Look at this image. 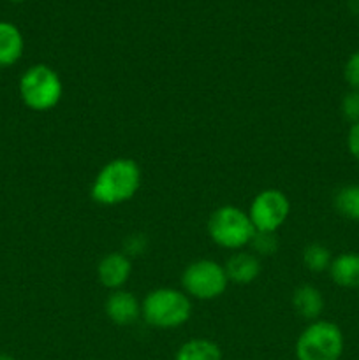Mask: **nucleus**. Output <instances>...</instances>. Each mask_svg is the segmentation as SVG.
<instances>
[{"label": "nucleus", "instance_id": "obj_1", "mask_svg": "<svg viewBox=\"0 0 359 360\" xmlns=\"http://www.w3.org/2000/svg\"><path fill=\"white\" fill-rule=\"evenodd\" d=\"M141 169L132 158H115L99 171L92 183V199L102 206H118L137 193Z\"/></svg>", "mask_w": 359, "mask_h": 360}, {"label": "nucleus", "instance_id": "obj_2", "mask_svg": "<svg viewBox=\"0 0 359 360\" xmlns=\"http://www.w3.org/2000/svg\"><path fill=\"white\" fill-rule=\"evenodd\" d=\"M192 302L178 288H155L141 302V316L158 329H176L189 322Z\"/></svg>", "mask_w": 359, "mask_h": 360}, {"label": "nucleus", "instance_id": "obj_3", "mask_svg": "<svg viewBox=\"0 0 359 360\" xmlns=\"http://www.w3.org/2000/svg\"><path fill=\"white\" fill-rule=\"evenodd\" d=\"M20 97L23 104L32 111L44 112L56 108L62 98L63 86L62 79L46 63H35L28 67L20 77Z\"/></svg>", "mask_w": 359, "mask_h": 360}, {"label": "nucleus", "instance_id": "obj_4", "mask_svg": "<svg viewBox=\"0 0 359 360\" xmlns=\"http://www.w3.org/2000/svg\"><path fill=\"white\" fill-rule=\"evenodd\" d=\"M344 333L329 320L310 323L296 341L298 360H340L344 354Z\"/></svg>", "mask_w": 359, "mask_h": 360}, {"label": "nucleus", "instance_id": "obj_5", "mask_svg": "<svg viewBox=\"0 0 359 360\" xmlns=\"http://www.w3.org/2000/svg\"><path fill=\"white\" fill-rule=\"evenodd\" d=\"M208 234L225 250H241L252 243L256 229L248 213L238 206H222L208 220Z\"/></svg>", "mask_w": 359, "mask_h": 360}, {"label": "nucleus", "instance_id": "obj_6", "mask_svg": "<svg viewBox=\"0 0 359 360\" xmlns=\"http://www.w3.org/2000/svg\"><path fill=\"white\" fill-rule=\"evenodd\" d=\"M183 290L189 297L211 301L220 297L229 285L225 267L210 259H201L189 264L182 276Z\"/></svg>", "mask_w": 359, "mask_h": 360}, {"label": "nucleus", "instance_id": "obj_7", "mask_svg": "<svg viewBox=\"0 0 359 360\" xmlns=\"http://www.w3.org/2000/svg\"><path fill=\"white\" fill-rule=\"evenodd\" d=\"M291 213L287 195L277 188H267L257 193L250 204L248 217L256 232H277Z\"/></svg>", "mask_w": 359, "mask_h": 360}, {"label": "nucleus", "instance_id": "obj_8", "mask_svg": "<svg viewBox=\"0 0 359 360\" xmlns=\"http://www.w3.org/2000/svg\"><path fill=\"white\" fill-rule=\"evenodd\" d=\"M104 311L115 326L127 327L137 322L141 316V302L137 301L136 295L120 288V290H113V294H109V297L106 299Z\"/></svg>", "mask_w": 359, "mask_h": 360}, {"label": "nucleus", "instance_id": "obj_9", "mask_svg": "<svg viewBox=\"0 0 359 360\" xmlns=\"http://www.w3.org/2000/svg\"><path fill=\"white\" fill-rule=\"evenodd\" d=\"M130 273H132V262L123 252L108 253L97 266L99 281L109 290H120L129 281Z\"/></svg>", "mask_w": 359, "mask_h": 360}, {"label": "nucleus", "instance_id": "obj_10", "mask_svg": "<svg viewBox=\"0 0 359 360\" xmlns=\"http://www.w3.org/2000/svg\"><path fill=\"white\" fill-rule=\"evenodd\" d=\"M229 281L238 285H250L260 274V262L253 253L236 252L225 264Z\"/></svg>", "mask_w": 359, "mask_h": 360}, {"label": "nucleus", "instance_id": "obj_11", "mask_svg": "<svg viewBox=\"0 0 359 360\" xmlns=\"http://www.w3.org/2000/svg\"><path fill=\"white\" fill-rule=\"evenodd\" d=\"M25 41L20 28L9 21H0V67H11L23 56Z\"/></svg>", "mask_w": 359, "mask_h": 360}, {"label": "nucleus", "instance_id": "obj_12", "mask_svg": "<svg viewBox=\"0 0 359 360\" xmlns=\"http://www.w3.org/2000/svg\"><path fill=\"white\" fill-rule=\"evenodd\" d=\"M327 271L338 287L359 288V253H341L334 257Z\"/></svg>", "mask_w": 359, "mask_h": 360}, {"label": "nucleus", "instance_id": "obj_13", "mask_svg": "<svg viewBox=\"0 0 359 360\" xmlns=\"http://www.w3.org/2000/svg\"><path fill=\"white\" fill-rule=\"evenodd\" d=\"M292 306L301 319L315 322L324 309V297L319 288L312 285H301L292 294Z\"/></svg>", "mask_w": 359, "mask_h": 360}, {"label": "nucleus", "instance_id": "obj_14", "mask_svg": "<svg viewBox=\"0 0 359 360\" xmlns=\"http://www.w3.org/2000/svg\"><path fill=\"white\" fill-rule=\"evenodd\" d=\"M175 360H222V350L213 341L197 338L182 345Z\"/></svg>", "mask_w": 359, "mask_h": 360}, {"label": "nucleus", "instance_id": "obj_15", "mask_svg": "<svg viewBox=\"0 0 359 360\" xmlns=\"http://www.w3.org/2000/svg\"><path fill=\"white\" fill-rule=\"evenodd\" d=\"M334 207L341 217L359 220V185H345L334 193Z\"/></svg>", "mask_w": 359, "mask_h": 360}, {"label": "nucleus", "instance_id": "obj_16", "mask_svg": "<svg viewBox=\"0 0 359 360\" xmlns=\"http://www.w3.org/2000/svg\"><path fill=\"white\" fill-rule=\"evenodd\" d=\"M331 262H333V257H331L329 248H326L324 245H319V243L308 245L305 248V252H303V264H305L306 269L313 271V273L327 271Z\"/></svg>", "mask_w": 359, "mask_h": 360}, {"label": "nucleus", "instance_id": "obj_17", "mask_svg": "<svg viewBox=\"0 0 359 360\" xmlns=\"http://www.w3.org/2000/svg\"><path fill=\"white\" fill-rule=\"evenodd\" d=\"M250 246H252L253 252L259 253V255L270 257L277 252L278 239L277 236H275V232H256Z\"/></svg>", "mask_w": 359, "mask_h": 360}, {"label": "nucleus", "instance_id": "obj_18", "mask_svg": "<svg viewBox=\"0 0 359 360\" xmlns=\"http://www.w3.org/2000/svg\"><path fill=\"white\" fill-rule=\"evenodd\" d=\"M341 115L352 123L359 122V91L351 90L341 98Z\"/></svg>", "mask_w": 359, "mask_h": 360}, {"label": "nucleus", "instance_id": "obj_19", "mask_svg": "<svg viewBox=\"0 0 359 360\" xmlns=\"http://www.w3.org/2000/svg\"><path fill=\"white\" fill-rule=\"evenodd\" d=\"M344 77L351 90L359 91V49L348 56L347 63L344 67Z\"/></svg>", "mask_w": 359, "mask_h": 360}, {"label": "nucleus", "instance_id": "obj_20", "mask_svg": "<svg viewBox=\"0 0 359 360\" xmlns=\"http://www.w3.org/2000/svg\"><path fill=\"white\" fill-rule=\"evenodd\" d=\"M148 246V239L144 238L143 234H130L127 236L125 241H123V253L127 257H136V255H143L144 250Z\"/></svg>", "mask_w": 359, "mask_h": 360}, {"label": "nucleus", "instance_id": "obj_21", "mask_svg": "<svg viewBox=\"0 0 359 360\" xmlns=\"http://www.w3.org/2000/svg\"><path fill=\"white\" fill-rule=\"evenodd\" d=\"M347 148L348 153L359 162V122L352 123L347 134Z\"/></svg>", "mask_w": 359, "mask_h": 360}, {"label": "nucleus", "instance_id": "obj_22", "mask_svg": "<svg viewBox=\"0 0 359 360\" xmlns=\"http://www.w3.org/2000/svg\"><path fill=\"white\" fill-rule=\"evenodd\" d=\"M0 360H14L11 355H6V354H0Z\"/></svg>", "mask_w": 359, "mask_h": 360}, {"label": "nucleus", "instance_id": "obj_23", "mask_svg": "<svg viewBox=\"0 0 359 360\" xmlns=\"http://www.w3.org/2000/svg\"><path fill=\"white\" fill-rule=\"evenodd\" d=\"M11 2H23V0H11Z\"/></svg>", "mask_w": 359, "mask_h": 360}]
</instances>
